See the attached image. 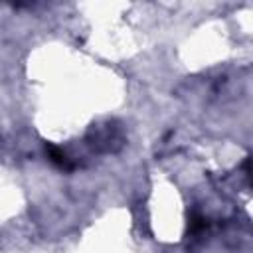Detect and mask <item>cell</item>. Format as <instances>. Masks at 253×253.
<instances>
[{
	"label": "cell",
	"mask_w": 253,
	"mask_h": 253,
	"mask_svg": "<svg viewBox=\"0 0 253 253\" xmlns=\"http://www.w3.org/2000/svg\"><path fill=\"white\" fill-rule=\"evenodd\" d=\"M87 140H89V144L93 146V148H97V150H105V152H109V150H115V148H119L123 142V136H121V130L117 128V126H113V125H103V126H99V128H93L91 130V134L87 136Z\"/></svg>",
	"instance_id": "1"
},
{
	"label": "cell",
	"mask_w": 253,
	"mask_h": 253,
	"mask_svg": "<svg viewBox=\"0 0 253 253\" xmlns=\"http://www.w3.org/2000/svg\"><path fill=\"white\" fill-rule=\"evenodd\" d=\"M45 150H47V158H49L57 168H61V170H71V168H73L71 158H69L63 150H59L57 146H51V144H49Z\"/></svg>",
	"instance_id": "2"
}]
</instances>
